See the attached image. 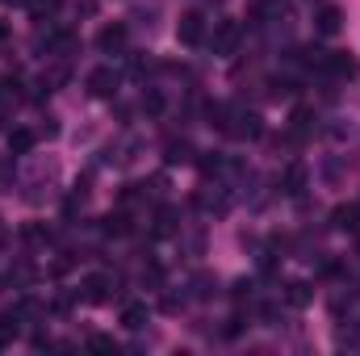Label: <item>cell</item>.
<instances>
[{"label":"cell","mask_w":360,"mask_h":356,"mask_svg":"<svg viewBox=\"0 0 360 356\" xmlns=\"http://www.w3.org/2000/svg\"><path fill=\"white\" fill-rule=\"evenodd\" d=\"M210 117H214L210 126H218L231 139H260L264 134V117L256 109H243V105H214Z\"/></svg>","instance_id":"obj_1"},{"label":"cell","mask_w":360,"mask_h":356,"mask_svg":"<svg viewBox=\"0 0 360 356\" xmlns=\"http://www.w3.org/2000/svg\"><path fill=\"white\" fill-rule=\"evenodd\" d=\"M323 72H327V76H335V80H356L360 63L348 55V51H327V55H323Z\"/></svg>","instance_id":"obj_2"},{"label":"cell","mask_w":360,"mask_h":356,"mask_svg":"<svg viewBox=\"0 0 360 356\" xmlns=\"http://www.w3.org/2000/svg\"><path fill=\"white\" fill-rule=\"evenodd\" d=\"M80 289H84V302L101 306V302H109V298H113V276H109V272H89Z\"/></svg>","instance_id":"obj_3"},{"label":"cell","mask_w":360,"mask_h":356,"mask_svg":"<svg viewBox=\"0 0 360 356\" xmlns=\"http://www.w3.org/2000/svg\"><path fill=\"white\" fill-rule=\"evenodd\" d=\"M176 38L184 46H201V42H205V17H201V13H184L176 21Z\"/></svg>","instance_id":"obj_4"},{"label":"cell","mask_w":360,"mask_h":356,"mask_svg":"<svg viewBox=\"0 0 360 356\" xmlns=\"http://www.w3.org/2000/svg\"><path fill=\"white\" fill-rule=\"evenodd\" d=\"M340 30H344V8H340V4H323V8L314 13V34L335 38Z\"/></svg>","instance_id":"obj_5"},{"label":"cell","mask_w":360,"mask_h":356,"mask_svg":"<svg viewBox=\"0 0 360 356\" xmlns=\"http://www.w3.org/2000/svg\"><path fill=\"white\" fill-rule=\"evenodd\" d=\"M239 38H243V25H239V21H218V30H214V51H218V55H235Z\"/></svg>","instance_id":"obj_6"},{"label":"cell","mask_w":360,"mask_h":356,"mask_svg":"<svg viewBox=\"0 0 360 356\" xmlns=\"http://www.w3.org/2000/svg\"><path fill=\"white\" fill-rule=\"evenodd\" d=\"M96 46H101L105 55H122V51H126V25H122V21L105 25V30L96 34Z\"/></svg>","instance_id":"obj_7"},{"label":"cell","mask_w":360,"mask_h":356,"mask_svg":"<svg viewBox=\"0 0 360 356\" xmlns=\"http://www.w3.org/2000/svg\"><path fill=\"white\" fill-rule=\"evenodd\" d=\"M89 92L92 96H113L117 92V72L113 68H96L89 76Z\"/></svg>","instance_id":"obj_8"},{"label":"cell","mask_w":360,"mask_h":356,"mask_svg":"<svg viewBox=\"0 0 360 356\" xmlns=\"http://www.w3.org/2000/svg\"><path fill=\"white\" fill-rule=\"evenodd\" d=\"M331 227L335 231H360V205H340L331 214Z\"/></svg>","instance_id":"obj_9"},{"label":"cell","mask_w":360,"mask_h":356,"mask_svg":"<svg viewBox=\"0 0 360 356\" xmlns=\"http://www.w3.org/2000/svg\"><path fill=\"white\" fill-rule=\"evenodd\" d=\"M193 155H197V151H193V143H184V139H172V143H168V147H164V160H168V164H193Z\"/></svg>","instance_id":"obj_10"},{"label":"cell","mask_w":360,"mask_h":356,"mask_svg":"<svg viewBox=\"0 0 360 356\" xmlns=\"http://www.w3.org/2000/svg\"><path fill=\"white\" fill-rule=\"evenodd\" d=\"M197 205H201L205 214H226V210H231V197H222V193H210V189H205V193H197Z\"/></svg>","instance_id":"obj_11"},{"label":"cell","mask_w":360,"mask_h":356,"mask_svg":"<svg viewBox=\"0 0 360 356\" xmlns=\"http://www.w3.org/2000/svg\"><path fill=\"white\" fill-rule=\"evenodd\" d=\"M134 231V222H130V214H105V235H113V239H122V235H130Z\"/></svg>","instance_id":"obj_12"},{"label":"cell","mask_w":360,"mask_h":356,"mask_svg":"<svg viewBox=\"0 0 360 356\" xmlns=\"http://www.w3.org/2000/svg\"><path fill=\"white\" fill-rule=\"evenodd\" d=\"M122 323H126L130 331H143V327H147V306H143V302H130V306L122 310Z\"/></svg>","instance_id":"obj_13"},{"label":"cell","mask_w":360,"mask_h":356,"mask_svg":"<svg viewBox=\"0 0 360 356\" xmlns=\"http://www.w3.org/2000/svg\"><path fill=\"white\" fill-rule=\"evenodd\" d=\"M281 184H285V193H289V197H297V193L306 189V168H302V164H289V172H285Z\"/></svg>","instance_id":"obj_14"},{"label":"cell","mask_w":360,"mask_h":356,"mask_svg":"<svg viewBox=\"0 0 360 356\" xmlns=\"http://www.w3.org/2000/svg\"><path fill=\"white\" fill-rule=\"evenodd\" d=\"M8 151L13 155H30L34 151V130H13L8 134Z\"/></svg>","instance_id":"obj_15"},{"label":"cell","mask_w":360,"mask_h":356,"mask_svg":"<svg viewBox=\"0 0 360 356\" xmlns=\"http://www.w3.org/2000/svg\"><path fill=\"white\" fill-rule=\"evenodd\" d=\"M285 298H289V306H306V302L314 298V289H310L306 281H289V285H285Z\"/></svg>","instance_id":"obj_16"},{"label":"cell","mask_w":360,"mask_h":356,"mask_svg":"<svg viewBox=\"0 0 360 356\" xmlns=\"http://www.w3.org/2000/svg\"><path fill=\"white\" fill-rule=\"evenodd\" d=\"M17 323H21V319H17V314H4V319H0V348H4V344H13V340H17V331H21V327H17Z\"/></svg>","instance_id":"obj_17"},{"label":"cell","mask_w":360,"mask_h":356,"mask_svg":"<svg viewBox=\"0 0 360 356\" xmlns=\"http://www.w3.org/2000/svg\"><path fill=\"white\" fill-rule=\"evenodd\" d=\"M214 289H218V281H214L210 272H197V276H193V293H197V298H210Z\"/></svg>","instance_id":"obj_18"},{"label":"cell","mask_w":360,"mask_h":356,"mask_svg":"<svg viewBox=\"0 0 360 356\" xmlns=\"http://www.w3.org/2000/svg\"><path fill=\"white\" fill-rule=\"evenodd\" d=\"M310 122H314V113H310V109H297V113H293V134L306 139V134H310Z\"/></svg>","instance_id":"obj_19"},{"label":"cell","mask_w":360,"mask_h":356,"mask_svg":"<svg viewBox=\"0 0 360 356\" xmlns=\"http://www.w3.org/2000/svg\"><path fill=\"white\" fill-rule=\"evenodd\" d=\"M63 0H30V8H34V21H46L55 8H59Z\"/></svg>","instance_id":"obj_20"},{"label":"cell","mask_w":360,"mask_h":356,"mask_svg":"<svg viewBox=\"0 0 360 356\" xmlns=\"http://www.w3.org/2000/svg\"><path fill=\"white\" fill-rule=\"evenodd\" d=\"M143 113H151V117H155V113H164V96H160L155 89L143 92Z\"/></svg>","instance_id":"obj_21"},{"label":"cell","mask_w":360,"mask_h":356,"mask_svg":"<svg viewBox=\"0 0 360 356\" xmlns=\"http://www.w3.org/2000/svg\"><path fill=\"white\" fill-rule=\"evenodd\" d=\"M89 348H92V352H117V344H113L109 336H92V340H89Z\"/></svg>","instance_id":"obj_22"},{"label":"cell","mask_w":360,"mask_h":356,"mask_svg":"<svg viewBox=\"0 0 360 356\" xmlns=\"http://www.w3.org/2000/svg\"><path fill=\"white\" fill-rule=\"evenodd\" d=\"M25 239H34V243H42V239H51V231H42V227H25Z\"/></svg>","instance_id":"obj_23"},{"label":"cell","mask_w":360,"mask_h":356,"mask_svg":"<svg viewBox=\"0 0 360 356\" xmlns=\"http://www.w3.org/2000/svg\"><path fill=\"white\" fill-rule=\"evenodd\" d=\"M4 96H8V89H4V80H0V101H4Z\"/></svg>","instance_id":"obj_24"},{"label":"cell","mask_w":360,"mask_h":356,"mask_svg":"<svg viewBox=\"0 0 360 356\" xmlns=\"http://www.w3.org/2000/svg\"><path fill=\"white\" fill-rule=\"evenodd\" d=\"M4 4H30V0H4Z\"/></svg>","instance_id":"obj_25"}]
</instances>
